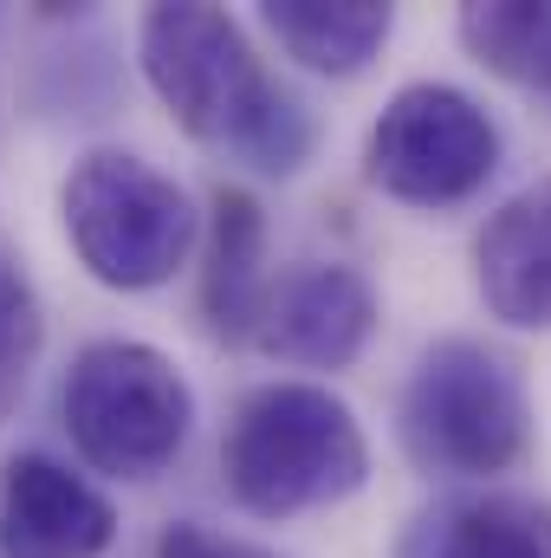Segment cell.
<instances>
[{"label":"cell","instance_id":"cell-4","mask_svg":"<svg viewBox=\"0 0 551 558\" xmlns=\"http://www.w3.org/2000/svg\"><path fill=\"white\" fill-rule=\"evenodd\" d=\"M59 228L78 267L111 292L169 286L201 241L188 189L137 149H85L59 182Z\"/></svg>","mask_w":551,"mask_h":558},{"label":"cell","instance_id":"cell-3","mask_svg":"<svg viewBox=\"0 0 551 558\" xmlns=\"http://www.w3.org/2000/svg\"><path fill=\"white\" fill-rule=\"evenodd\" d=\"M396 441L428 481H493L532 448V397L506 351L434 338L396 397Z\"/></svg>","mask_w":551,"mask_h":558},{"label":"cell","instance_id":"cell-1","mask_svg":"<svg viewBox=\"0 0 551 558\" xmlns=\"http://www.w3.org/2000/svg\"><path fill=\"white\" fill-rule=\"evenodd\" d=\"M137 65L156 105L182 137L215 156L247 162L254 175H298L318 149L311 105L267 72L260 46L228 7L162 0L137 20Z\"/></svg>","mask_w":551,"mask_h":558},{"label":"cell","instance_id":"cell-14","mask_svg":"<svg viewBox=\"0 0 551 558\" xmlns=\"http://www.w3.org/2000/svg\"><path fill=\"white\" fill-rule=\"evenodd\" d=\"M39 351H46L39 292H33V279L0 254V422L26 403L33 371H39Z\"/></svg>","mask_w":551,"mask_h":558},{"label":"cell","instance_id":"cell-12","mask_svg":"<svg viewBox=\"0 0 551 558\" xmlns=\"http://www.w3.org/2000/svg\"><path fill=\"white\" fill-rule=\"evenodd\" d=\"M260 26L279 52L318 78H357L396 33V7L383 0H267Z\"/></svg>","mask_w":551,"mask_h":558},{"label":"cell","instance_id":"cell-5","mask_svg":"<svg viewBox=\"0 0 551 558\" xmlns=\"http://www.w3.org/2000/svg\"><path fill=\"white\" fill-rule=\"evenodd\" d=\"M78 461L105 481H156L195 435V390L169 351L143 338H91L59 390Z\"/></svg>","mask_w":551,"mask_h":558},{"label":"cell","instance_id":"cell-15","mask_svg":"<svg viewBox=\"0 0 551 558\" xmlns=\"http://www.w3.org/2000/svg\"><path fill=\"white\" fill-rule=\"evenodd\" d=\"M156 558H279V553L254 546V539H234V533H215L201 520H175V526H162Z\"/></svg>","mask_w":551,"mask_h":558},{"label":"cell","instance_id":"cell-13","mask_svg":"<svg viewBox=\"0 0 551 558\" xmlns=\"http://www.w3.org/2000/svg\"><path fill=\"white\" fill-rule=\"evenodd\" d=\"M454 39L480 72L551 105V0H467Z\"/></svg>","mask_w":551,"mask_h":558},{"label":"cell","instance_id":"cell-10","mask_svg":"<svg viewBox=\"0 0 551 558\" xmlns=\"http://www.w3.org/2000/svg\"><path fill=\"white\" fill-rule=\"evenodd\" d=\"M390 558H551V500L519 487L441 494L409 513Z\"/></svg>","mask_w":551,"mask_h":558},{"label":"cell","instance_id":"cell-7","mask_svg":"<svg viewBox=\"0 0 551 558\" xmlns=\"http://www.w3.org/2000/svg\"><path fill=\"white\" fill-rule=\"evenodd\" d=\"M377 286L344 267V260H298L273 274L260 325H254V351L273 364H298V371H351L370 338H377Z\"/></svg>","mask_w":551,"mask_h":558},{"label":"cell","instance_id":"cell-2","mask_svg":"<svg viewBox=\"0 0 551 558\" xmlns=\"http://www.w3.org/2000/svg\"><path fill=\"white\" fill-rule=\"evenodd\" d=\"M364 481H370V441L338 390L279 377L234 403L221 435V487L241 513L298 520L351 500Z\"/></svg>","mask_w":551,"mask_h":558},{"label":"cell","instance_id":"cell-9","mask_svg":"<svg viewBox=\"0 0 551 558\" xmlns=\"http://www.w3.org/2000/svg\"><path fill=\"white\" fill-rule=\"evenodd\" d=\"M480 305L513 331H551V175L506 195L474 234Z\"/></svg>","mask_w":551,"mask_h":558},{"label":"cell","instance_id":"cell-11","mask_svg":"<svg viewBox=\"0 0 551 558\" xmlns=\"http://www.w3.org/2000/svg\"><path fill=\"white\" fill-rule=\"evenodd\" d=\"M267 208L221 182L208 195V215H201V325L221 338V344H254V325H260V305H267Z\"/></svg>","mask_w":551,"mask_h":558},{"label":"cell","instance_id":"cell-6","mask_svg":"<svg viewBox=\"0 0 551 558\" xmlns=\"http://www.w3.org/2000/svg\"><path fill=\"white\" fill-rule=\"evenodd\" d=\"M500 169V124L480 98L441 78L403 85L370 137H364V182L403 208H461Z\"/></svg>","mask_w":551,"mask_h":558},{"label":"cell","instance_id":"cell-8","mask_svg":"<svg viewBox=\"0 0 551 558\" xmlns=\"http://www.w3.org/2000/svg\"><path fill=\"white\" fill-rule=\"evenodd\" d=\"M118 507L59 454L20 448L0 461V558H105Z\"/></svg>","mask_w":551,"mask_h":558}]
</instances>
